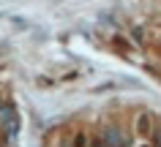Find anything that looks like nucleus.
<instances>
[{
    "mask_svg": "<svg viewBox=\"0 0 161 147\" xmlns=\"http://www.w3.org/2000/svg\"><path fill=\"white\" fill-rule=\"evenodd\" d=\"M136 136H142V139H150L153 136V117L147 112L136 114Z\"/></svg>",
    "mask_w": 161,
    "mask_h": 147,
    "instance_id": "1",
    "label": "nucleus"
},
{
    "mask_svg": "<svg viewBox=\"0 0 161 147\" xmlns=\"http://www.w3.org/2000/svg\"><path fill=\"white\" fill-rule=\"evenodd\" d=\"M74 147H90V139H87V134H74Z\"/></svg>",
    "mask_w": 161,
    "mask_h": 147,
    "instance_id": "2",
    "label": "nucleus"
},
{
    "mask_svg": "<svg viewBox=\"0 0 161 147\" xmlns=\"http://www.w3.org/2000/svg\"><path fill=\"white\" fill-rule=\"evenodd\" d=\"M90 147H109V142H107V136H93L90 139Z\"/></svg>",
    "mask_w": 161,
    "mask_h": 147,
    "instance_id": "3",
    "label": "nucleus"
},
{
    "mask_svg": "<svg viewBox=\"0 0 161 147\" xmlns=\"http://www.w3.org/2000/svg\"><path fill=\"white\" fill-rule=\"evenodd\" d=\"M6 104H8V101H6V95L0 93V109H3V106H6Z\"/></svg>",
    "mask_w": 161,
    "mask_h": 147,
    "instance_id": "4",
    "label": "nucleus"
}]
</instances>
